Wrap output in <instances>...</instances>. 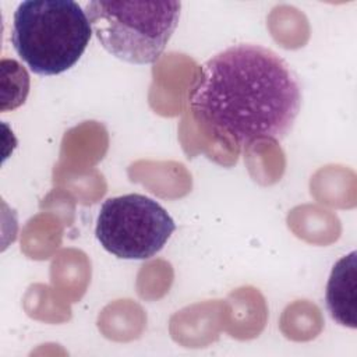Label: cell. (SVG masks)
I'll use <instances>...</instances> for the list:
<instances>
[{
    "instance_id": "obj_1",
    "label": "cell",
    "mask_w": 357,
    "mask_h": 357,
    "mask_svg": "<svg viewBox=\"0 0 357 357\" xmlns=\"http://www.w3.org/2000/svg\"><path fill=\"white\" fill-rule=\"evenodd\" d=\"M301 106L290 66L259 45L240 43L211 57L191 91L190 107L205 127L240 146L282 141Z\"/></svg>"
},
{
    "instance_id": "obj_2",
    "label": "cell",
    "mask_w": 357,
    "mask_h": 357,
    "mask_svg": "<svg viewBox=\"0 0 357 357\" xmlns=\"http://www.w3.org/2000/svg\"><path fill=\"white\" fill-rule=\"evenodd\" d=\"M92 36L85 10L73 0H26L14 13L11 42L29 70L56 75L71 68Z\"/></svg>"
},
{
    "instance_id": "obj_3",
    "label": "cell",
    "mask_w": 357,
    "mask_h": 357,
    "mask_svg": "<svg viewBox=\"0 0 357 357\" xmlns=\"http://www.w3.org/2000/svg\"><path fill=\"white\" fill-rule=\"evenodd\" d=\"M181 3L103 1L86 3L85 13L100 45L131 64H152L163 53L178 25Z\"/></svg>"
},
{
    "instance_id": "obj_4",
    "label": "cell",
    "mask_w": 357,
    "mask_h": 357,
    "mask_svg": "<svg viewBox=\"0 0 357 357\" xmlns=\"http://www.w3.org/2000/svg\"><path fill=\"white\" fill-rule=\"evenodd\" d=\"M174 230V220L155 199L126 194L102 204L95 236L117 258L149 259L165 247Z\"/></svg>"
},
{
    "instance_id": "obj_5",
    "label": "cell",
    "mask_w": 357,
    "mask_h": 357,
    "mask_svg": "<svg viewBox=\"0 0 357 357\" xmlns=\"http://www.w3.org/2000/svg\"><path fill=\"white\" fill-rule=\"evenodd\" d=\"M356 251L342 257L333 266L326 284V308L333 321L354 329L356 321Z\"/></svg>"
}]
</instances>
